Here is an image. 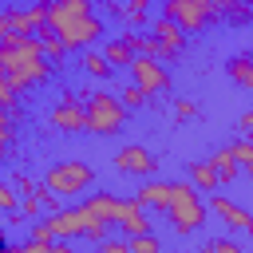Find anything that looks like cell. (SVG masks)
Segmentation results:
<instances>
[{"label": "cell", "mask_w": 253, "mask_h": 253, "mask_svg": "<svg viewBox=\"0 0 253 253\" xmlns=\"http://www.w3.org/2000/svg\"><path fill=\"white\" fill-rule=\"evenodd\" d=\"M12 210H20V198L8 182H0V213H12Z\"/></svg>", "instance_id": "27"}, {"label": "cell", "mask_w": 253, "mask_h": 253, "mask_svg": "<svg viewBox=\"0 0 253 253\" xmlns=\"http://www.w3.org/2000/svg\"><path fill=\"white\" fill-rule=\"evenodd\" d=\"M95 253H130V241L126 237H103L95 245Z\"/></svg>", "instance_id": "26"}, {"label": "cell", "mask_w": 253, "mask_h": 253, "mask_svg": "<svg viewBox=\"0 0 253 253\" xmlns=\"http://www.w3.org/2000/svg\"><path fill=\"white\" fill-rule=\"evenodd\" d=\"M16 99H20V87L0 71V107H8V111H16Z\"/></svg>", "instance_id": "24"}, {"label": "cell", "mask_w": 253, "mask_h": 253, "mask_svg": "<svg viewBox=\"0 0 253 253\" xmlns=\"http://www.w3.org/2000/svg\"><path fill=\"white\" fill-rule=\"evenodd\" d=\"M91 182H95V170H91L87 162H75V158L55 162V166L43 174V186H47V190H55L59 198H75V194L91 190Z\"/></svg>", "instance_id": "4"}, {"label": "cell", "mask_w": 253, "mask_h": 253, "mask_svg": "<svg viewBox=\"0 0 253 253\" xmlns=\"http://www.w3.org/2000/svg\"><path fill=\"white\" fill-rule=\"evenodd\" d=\"M162 16H166V20H174L186 36L202 32V28L213 20V12H210L206 4H194V0H162Z\"/></svg>", "instance_id": "6"}, {"label": "cell", "mask_w": 253, "mask_h": 253, "mask_svg": "<svg viewBox=\"0 0 253 253\" xmlns=\"http://www.w3.org/2000/svg\"><path fill=\"white\" fill-rule=\"evenodd\" d=\"M0 253H24V245H0Z\"/></svg>", "instance_id": "37"}, {"label": "cell", "mask_w": 253, "mask_h": 253, "mask_svg": "<svg viewBox=\"0 0 253 253\" xmlns=\"http://www.w3.org/2000/svg\"><path fill=\"white\" fill-rule=\"evenodd\" d=\"M210 166L217 170V178H221V182H233V178L241 174V166H237V158H233V150H229V146L213 150V154H210Z\"/></svg>", "instance_id": "15"}, {"label": "cell", "mask_w": 253, "mask_h": 253, "mask_svg": "<svg viewBox=\"0 0 253 253\" xmlns=\"http://www.w3.org/2000/svg\"><path fill=\"white\" fill-rule=\"evenodd\" d=\"M103 55H107V63H111V67H123V63L130 67L134 47H130V40H126V36H119V40H111V43L103 47Z\"/></svg>", "instance_id": "19"}, {"label": "cell", "mask_w": 253, "mask_h": 253, "mask_svg": "<svg viewBox=\"0 0 253 253\" xmlns=\"http://www.w3.org/2000/svg\"><path fill=\"white\" fill-rule=\"evenodd\" d=\"M229 150H233L237 166L249 174V182H253V142H249V138H237V142H229Z\"/></svg>", "instance_id": "22"}, {"label": "cell", "mask_w": 253, "mask_h": 253, "mask_svg": "<svg viewBox=\"0 0 253 253\" xmlns=\"http://www.w3.org/2000/svg\"><path fill=\"white\" fill-rule=\"evenodd\" d=\"M134 198H138L146 210H166V206H170V182H162V178H158V182H146Z\"/></svg>", "instance_id": "14"}, {"label": "cell", "mask_w": 253, "mask_h": 253, "mask_svg": "<svg viewBox=\"0 0 253 253\" xmlns=\"http://www.w3.org/2000/svg\"><path fill=\"white\" fill-rule=\"evenodd\" d=\"M51 126H59L63 134L87 130V111H83V99H79L75 91L63 95V103H55V111H51Z\"/></svg>", "instance_id": "11"}, {"label": "cell", "mask_w": 253, "mask_h": 253, "mask_svg": "<svg viewBox=\"0 0 253 253\" xmlns=\"http://www.w3.org/2000/svg\"><path fill=\"white\" fill-rule=\"evenodd\" d=\"M115 225L123 229V237H138V233H150V217H146V206L138 198H119L115 206Z\"/></svg>", "instance_id": "10"}, {"label": "cell", "mask_w": 253, "mask_h": 253, "mask_svg": "<svg viewBox=\"0 0 253 253\" xmlns=\"http://www.w3.org/2000/svg\"><path fill=\"white\" fill-rule=\"evenodd\" d=\"M194 4H206V8H210V12L217 16V0H194Z\"/></svg>", "instance_id": "36"}, {"label": "cell", "mask_w": 253, "mask_h": 253, "mask_svg": "<svg viewBox=\"0 0 253 253\" xmlns=\"http://www.w3.org/2000/svg\"><path fill=\"white\" fill-rule=\"evenodd\" d=\"M142 103H146V91H142L138 83H130V87L123 91V107H126V111H138Z\"/></svg>", "instance_id": "25"}, {"label": "cell", "mask_w": 253, "mask_h": 253, "mask_svg": "<svg viewBox=\"0 0 253 253\" xmlns=\"http://www.w3.org/2000/svg\"><path fill=\"white\" fill-rule=\"evenodd\" d=\"M194 115H198V107H194L190 99H178V103H174V119L186 123V119H194Z\"/></svg>", "instance_id": "31"}, {"label": "cell", "mask_w": 253, "mask_h": 253, "mask_svg": "<svg viewBox=\"0 0 253 253\" xmlns=\"http://www.w3.org/2000/svg\"><path fill=\"white\" fill-rule=\"evenodd\" d=\"M36 40H40V47H43V55L51 59V63H63V55H67V43L51 32V28H40L36 32Z\"/></svg>", "instance_id": "18"}, {"label": "cell", "mask_w": 253, "mask_h": 253, "mask_svg": "<svg viewBox=\"0 0 253 253\" xmlns=\"http://www.w3.org/2000/svg\"><path fill=\"white\" fill-rule=\"evenodd\" d=\"M0 245H4V221H0Z\"/></svg>", "instance_id": "39"}, {"label": "cell", "mask_w": 253, "mask_h": 253, "mask_svg": "<svg viewBox=\"0 0 253 253\" xmlns=\"http://www.w3.org/2000/svg\"><path fill=\"white\" fill-rule=\"evenodd\" d=\"M210 210L229 225V229H241V233H253V213L249 210H241L237 202H229V198H221V194H213V202H210Z\"/></svg>", "instance_id": "13"}, {"label": "cell", "mask_w": 253, "mask_h": 253, "mask_svg": "<svg viewBox=\"0 0 253 253\" xmlns=\"http://www.w3.org/2000/svg\"><path fill=\"white\" fill-rule=\"evenodd\" d=\"M166 213H170V221H174L178 233L198 229L206 221V202H202L198 186L194 182H170V206H166Z\"/></svg>", "instance_id": "2"}, {"label": "cell", "mask_w": 253, "mask_h": 253, "mask_svg": "<svg viewBox=\"0 0 253 253\" xmlns=\"http://www.w3.org/2000/svg\"><path fill=\"white\" fill-rule=\"evenodd\" d=\"M20 213H24L28 221H36V217H43V206H40V198H36V194H28V198L20 202Z\"/></svg>", "instance_id": "30"}, {"label": "cell", "mask_w": 253, "mask_h": 253, "mask_svg": "<svg viewBox=\"0 0 253 253\" xmlns=\"http://www.w3.org/2000/svg\"><path fill=\"white\" fill-rule=\"evenodd\" d=\"M150 36L158 40V47H154V59H162V63H174L178 55H182V47H186V32L174 24V20H158L154 28H150Z\"/></svg>", "instance_id": "9"}, {"label": "cell", "mask_w": 253, "mask_h": 253, "mask_svg": "<svg viewBox=\"0 0 253 253\" xmlns=\"http://www.w3.org/2000/svg\"><path fill=\"white\" fill-rule=\"evenodd\" d=\"M63 43H67V51H87L99 36H103V20L91 12V16H83V20H75V24H63V28H51Z\"/></svg>", "instance_id": "7"}, {"label": "cell", "mask_w": 253, "mask_h": 253, "mask_svg": "<svg viewBox=\"0 0 253 253\" xmlns=\"http://www.w3.org/2000/svg\"><path fill=\"white\" fill-rule=\"evenodd\" d=\"M115 166H119L123 174H138V178H150V174L158 170V158H154L146 146H138V142H126V146L115 154Z\"/></svg>", "instance_id": "12"}, {"label": "cell", "mask_w": 253, "mask_h": 253, "mask_svg": "<svg viewBox=\"0 0 253 253\" xmlns=\"http://www.w3.org/2000/svg\"><path fill=\"white\" fill-rule=\"evenodd\" d=\"M130 75H134V83H138L146 95H158V91L170 87V71H166V63L154 59V55H134V59H130Z\"/></svg>", "instance_id": "8"}, {"label": "cell", "mask_w": 253, "mask_h": 253, "mask_svg": "<svg viewBox=\"0 0 253 253\" xmlns=\"http://www.w3.org/2000/svg\"><path fill=\"white\" fill-rule=\"evenodd\" d=\"M83 111H87V130H95V134H119L123 123H126V107H123V99H115V95H107V91L87 95Z\"/></svg>", "instance_id": "3"}, {"label": "cell", "mask_w": 253, "mask_h": 253, "mask_svg": "<svg viewBox=\"0 0 253 253\" xmlns=\"http://www.w3.org/2000/svg\"><path fill=\"white\" fill-rule=\"evenodd\" d=\"M0 71H4L20 91H28V87L47 83V75H51V59L43 55V47H40L36 36L8 32V40L0 43Z\"/></svg>", "instance_id": "1"}, {"label": "cell", "mask_w": 253, "mask_h": 253, "mask_svg": "<svg viewBox=\"0 0 253 253\" xmlns=\"http://www.w3.org/2000/svg\"><path fill=\"white\" fill-rule=\"evenodd\" d=\"M241 4H249V8H253V0H241Z\"/></svg>", "instance_id": "40"}, {"label": "cell", "mask_w": 253, "mask_h": 253, "mask_svg": "<svg viewBox=\"0 0 253 253\" xmlns=\"http://www.w3.org/2000/svg\"><path fill=\"white\" fill-rule=\"evenodd\" d=\"M126 241H130V253H162L154 233H138V237H126Z\"/></svg>", "instance_id": "23"}, {"label": "cell", "mask_w": 253, "mask_h": 253, "mask_svg": "<svg viewBox=\"0 0 253 253\" xmlns=\"http://www.w3.org/2000/svg\"><path fill=\"white\" fill-rule=\"evenodd\" d=\"M99 217L87 210V206H71V210H55L47 213V225L55 233V241H71V237H87V229L95 225Z\"/></svg>", "instance_id": "5"}, {"label": "cell", "mask_w": 253, "mask_h": 253, "mask_svg": "<svg viewBox=\"0 0 253 253\" xmlns=\"http://www.w3.org/2000/svg\"><path fill=\"white\" fill-rule=\"evenodd\" d=\"M237 126H241V130H249V134H253V111H245V115H241V119H237Z\"/></svg>", "instance_id": "33"}, {"label": "cell", "mask_w": 253, "mask_h": 253, "mask_svg": "<svg viewBox=\"0 0 253 253\" xmlns=\"http://www.w3.org/2000/svg\"><path fill=\"white\" fill-rule=\"evenodd\" d=\"M8 142H12V111L0 107V154L8 150Z\"/></svg>", "instance_id": "29"}, {"label": "cell", "mask_w": 253, "mask_h": 253, "mask_svg": "<svg viewBox=\"0 0 253 253\" xmlns=\"http://www.w3.org/2000/svg\"><path fill=\"white\" fill-rule=\"evenodd\" d=\"M8 32H12V28H8V12H0V43L8 40Z\"/></svg>", "instance_id": "34"}, {"label": "cell", "mask_w": 253, "mask_h": 253, "mask_svg": "<svg viewBox=\"0 0 253 253\" xmlns=\"http://www.w3.org/2000/svg\"><path fill=\"white\" fill-rule=\"evenodd\" d=\"M202 253H245L237 241H225V237H217V241H206L202 245Z\"/></svg>", "instance_id": "28"}, {"label": "cell", "mask_w": 253, "mask_h": 253, "mask_svg": "<svg viewBox=\"0 0 253 253\" xmlns=\"http://www.w3.org/2000/svg\"><path fill=\"white\" fill-rule=\"evenodd\" d=\"M24 253H55V241H24Z\"/></svg>", "instance_id": "32"}, {"label": "cell", "mask_w": 253, "mask_h": 253, "mask_svg": "<svg viewBox=\"0 0 253 253\" xmlns=\"http://www.w3.org/2000/svg\"><path fill=\"white\" fill-rule=\"evenodd\" d=\"M55 253H79V249H75L71 241H55Z\"/></svg>", "instance_id": "35"}, {"label": "cell", "mask_w": 253, "mask_h": 253, "mask_svg": "<svg viewBox=\"0 0 253 253\" xmlns=\"http://www.w3.org/2000/svg\"><path fill=\"white\" fill-rule=\"evenodd\" d=\"M225 71H229V79H233L241 91H253V59H249V55H233V59L225 63Z\"/></svg>", "instance_id": "17"}, {"label": "cell", "mask_w": 253, "mask_h": 253, "mask_svg": "<svg viewBox=\"0 0 253 253\" xmlns=\"http://www.w3.org/2000/svg\"><path fill=\"white\" fill-rule=\"evenodd\" d=\"M83 71H87L91 79H111V71H115V67L107 63V55H103V51H91V47H87V51H83Z\"/></svg>", "instance_id": "21"}, {"label": "cell", "mask_w": 253, "mask_h": 253, "mask_svg": "<svg viewBox=\"0 0 253 253\" xmlns=\"http://www.w3.org/2000/svg\"><path fill=\"white\" fill-rule=\"evenodd\" d=\"M126 4H130V8H146L150 0H126Z\"/></svg>", "instance_id": "38"}, {"label": "cell", "mask_w": 253, "mask_h": 253, "mask_svg": "<svg viewBox=\"0 0 253 253\" xmlns=\"http://www.w3.org/2000/svg\"><path fill=\"white\" fill-rule=\"evenodd\" d=\"M249 59H253V55H249Z\"/></svg>", "instance_id": "41"}, {"label": "cell", "mask_w": 253, "mask_h": 253, "mask_svg": "<svg viewBox=\"0 0 253 253\" xmlns=\"http://www.w3.org/2000/svg\"><path fill=\"white\" fill-rule=\"evenodd\" d=\"M186 174H190V182H194L198 190H217V186H221V178H217V170L210 166V158H206V162H190Z\"/></svg>", "instance_id": "16"}, {"label": "cell", "mask_w": 253, "mask_h": 253, "mask_svg": "<svg viewBox=\"0 0 253 253\" xmlns=\"http://www.w3.org/2000/svg\"><path fill=\"white\" fill-rule=\"evenodd\" d=\"M83 206H87L99 221H111V225H115V206H119V198H115V194H91Z\"/></svg>", "instance_id": "20"}]
</instances>
